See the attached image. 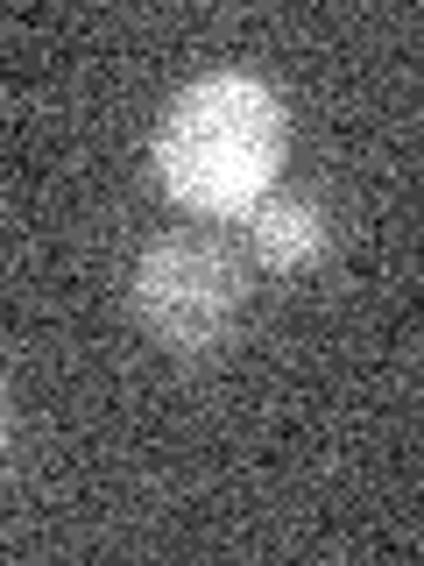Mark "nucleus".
Instances as JSON below:
<instances>
[{
  "instance_id": "nucleus-3",
  "label": "nucleus",
  "mask_w": 424,
  "mask_h": 566,
  "mask_svg": "<svg viewBox=\"0 0 424 566\" xmlns=\"http://www.w3.org/2000/svg\"><path fill=\"white\" fill-rule=\"evenodd\" d=\"M247 241H255V255L269 262V270L297 276V270H311V262H326L332 220L311 191H262V199L247 206Z\"/></svg>"
},
{
  "instance_id": "nucleus-2",
  "label": "nucleus",
  "mask_w": 424,
  "mask_h": 566,
  "mask_svg": "<svg viewBox=\"0 0 424 566\" xmlns=\"http://www.w3.org/2000/svg\"><path fill=\"white\" fill-rule=\"evenodd\" d=\"M247 270L220 234H163L135 262V318L177 354H205L234 333Z\"/></svg>"
},
{
  "instance_id": "nucleus-4",
  "label": "nucleus",
  "mask_w": 424,
  "mask_h": 566,
  "mask_svg": "<svg viewBox=\"0 0 424 566\" xmlns=\"http://www.w3.org/2000/svg\"><path fill=\"white\" fill-rule=\"evenodd\" d=\"M8 432H14V418H8V397H0V460H8Z\"/></svg>"
},
{
  "instance_id": "nucleus-1",
  "label": "nucleus",
  "mask_w": 424,
  "mask_h": 566,
  "mask_svg": "<svg viewBox=\"0 0 424 566\" xmlns=\"http://www.w3.org/2000/svg\"><path fill=\"white\" fill-rule=\"evenodd\" d=\"M283 99L247 71H205L170 99L163 128H156V177L177 206L234 220L276 191L283 170Z\"/></svg>"
}]
</instances>
